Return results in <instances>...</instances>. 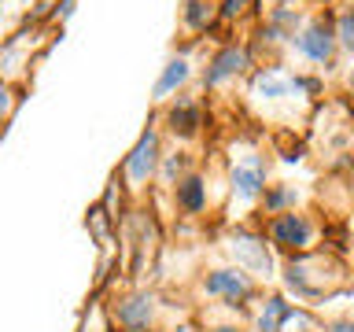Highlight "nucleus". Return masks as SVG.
Instances as JSON below:
<instances>
[{"label": "nucleus", "instance_id": "f257e3e1", "mask_svg": "<svg viewBox=\"0 0 354 332\" xmlns=\"http://www.w3.org/2000/svg\"><path fill=\"white\" fill-rule=\"evenodd\" d=\"M225 248H229V255L236 259V266L243 273L262 277V281H270V277H273V255H270V248H266V237L248 232V229H236L225 240Z\"/></svg>", "mask_w": 354, "mask_h": 332}, {"label": "nucleus", "instance_id": "f03ea898", "mask_svg": "<svg viewBox=\"0 0 354 332\" xmlns=\"http://www.w3.org/2000/svg\"><path fill=\"white\" fill-rule=\"evenodd\" d=\"M159 133H155V126H148L137 137V144H133V151L126 155V163H122V174H126L129 188H144L151 181L155 174H159Z\"/></svg>", "mask_w": 354, "mask_h": 332}, {"label": "nucleus", "instance_id": "7ed1b4c3", "mask_svg": "<svg viewBox=\"0 0 354 332\" xmlns=\"http://www.w3.org/2000/svg\"><path fill=\"white\" fill-rule=\"evenodd\" d=\"M203 292L210 299L229 303V306H243L254 299V281H251V273L240 270V266H225V270H210L203 277Z\"/></svg>", "mask_w": 354, "mask_h": 332}, {"label": "nucleus", "instance_id": "20e7f679", "mask_svg": "<svg viewBox=\"0 0 354 332\" xmlns=\"http://www.w3.org/2000/svg\"><path fill=\"white\" fill-rule=\"evenodd\" d=\"M295 48H299V55L303 59H310V63H332V55H336V26H328L325 19H310L303 30L295 33Z\"/></svg>", "mask_w": 354, "mask_h": 332}, {"label": "nucleus", "instance_id": "39448f33", "mask_svg": "<svg viewBox=\"0 0 354 332\" xmlns=\"http://www.w3.org/2000/svg\"><path fill=\"white\" fill-rule=\"evenodd\" d=\"M270 240L284 251H306L314 243V221L299 210H288V214H273L270 218Z\"/></svg>", "mask_w": 354, "mask_h": 332}, {"label": "nucleus", "instance_id": "423d86ee", "mask_svg": "<svg viewBox=\"0 0 354 332\" xmlns=\"http://www.w3.org/2000/svg\"><path fill=\"white\" fill-rule=\"evenodd\" d=\"M248 66H251V52L243 48V44H225V48L210 59L207 74H203V85L207 89H218V85L232 82V77H240Z\"/></svg>", "mask_w": 354, "mask_h": 332}, {"label": "nucleus", "instance_id": "0eeeda50", "mask_svg": "<svg viewBox=\"0 0 354 332\" xmlns=\"http://www.w3.org/2000/svg\"><path fill=\"white\" fill-rule=\"evenodd\" d=\"M115 321L122 325V332H151L155 321V299L151 292H133L115 306Z\"/></svg>", "mask_w": 354, "mask_h": 332}, {"label": "nucleus", "instance_id": "6e6552de", "mask_svg": "<svg viewBox=\"0 0 354 332\" xmlns=\"http://www.w3.org/2000/svg\"><path fill=\"white\" fill-rule=\"evenodd\" d=\"M266 163H262V155H248L243 163L232 166V192H236L243 203H251V199H259L266 196Z\"/></svg>", "mask_w": 354, "mask_h": 332}, {"label": "nucleus", "instance_id": "1a4fd4ad", "mask_svg": "<svg viewBox=\"0 0 354 332\" xmlns=\"http://www.w3.org/2000/svg\"><path fill=\"white\" fill-rule=\"evenodd\" d=\"M292 321H306V314H303V310H295L284 295H270L262 303L259 317H254V332H284Z\"/></svg>", "mask_w": 354, "mask_h": 332}, {"label": "nucleus", "instance_id": "9d476101", "mask_svg": "<svg viewBox=\"0 0 354 332\" xmlns=\"http://www.w3.org/2000/svg\"><path fill=\"white\" fill-rule=\"evenodd\" d=\"M292 93H299V77H292L281 66H266V71L251 77V96H259V100H281Z\"/></svg>", "mask_w": 354, "mask_h": 332}, {"label": "nucleus", "instance_id": "9b49d317", "mask_svg": "<svg viewBox=\"0 0 354 332\" xmlns=\"http://www.w3.org/2000/svg\"><path fill=\"white\" fill-rule=\"evenodd\" d=\"M166 126H170L174 137H196L199 126H203V111H199V100H192V96H177L174 107L166 111Z\"/></svg>", "mask_w": 354, "mask_h": 332}, {"label": "nucleus", "instance_id": "f8f14e48", "mask_svg": "<svg viewBox=\"0 0 354 332\" xmlns=\"http://www.w3.org/2000/svg\"><path fill=\"white\" fill-rule=\"evenodd\" d=\"M174 203L181 214H203L207 207V181L199 174H185L181 181L174 185Z\"/></svg>", "mask_w": 354, "mask_h": 332}, {"label": "nucleus", "instance_id": "ddd939ff", "mask_svg": "<svg viewBox=\"0 0 354 332\" xmlns=\"http://www.w3.org/2000/svg\"><path fill=\"white\" fill-rule=\"evenodd\" d=\"M188 74H192V63H188L185 55H174V59L162 66L159 82H155V100H166V96H174L177 89H181V85L188 82Z\"/></svg>", "mask_w": 354, "mask_h": 332}, {"label": "nucleus", "instance_id": "4468645a", "mask_svg": "<svg viewBox=\"0 0 354 332\" xmlns=\"http://www.w3.org/2000/svg\"><path fill=\"white\" fill-rule=\"evenodd\" d=\"M295 199H299V192L292 185H270L262 203H266V214H288V210H295Z\"/></svg>", "mask_w": 354, "mask_h": 332}, {"label": "nucleus", "instance_id": "2eb2a0df", "mask_svg": "<svg viewBox=\"0 0 354 332\" xmlns=\"http://www.w3.org/2000/svg\"><path fill=\"white\" fill-rule=\"evenodd\" d=\"M181 19H185L188 30H207L210 22H214V4H210V0H185Z\"/></svg>", "mask_w": 354, "mask_h": 332}, {"label": "nucleus", "instance_id": "dca6fc26", "mask_svg": "<svg viewBox=\"0 0 354 332\" xmlns=\"http://www.w3.org/2000/svg\"><path fill=\"white\" fill-rule=\"evenodd\" d=\"M185 174H188V155H185V151L162 155V163H159V177H162V185H177Z\"/></svg>", "mask_w": 354, "mask_h": 332}, {"label": "nucleus", "instance_id": "f3484780", "mask_svg": "<svg viewBox=\"0 0 354 332\" xmlns=\"http://www.w3.org/2000/svg\"><path fill=\"white\" fill-rule=\"evenodd\" d=\"M336 41H339L347 52H354V4L343 8V15L336 19Z\"/></svg>", "mask_w": 354, "mask_h": 332}, {"label": "nucleus", "instance_id": "a211bd4d", "mask_svg": "<svg viewBox=\"0 0 354 332\" xmlns=\"http://www.w3.org/2000/svg\"><path fill=\"white\" fill-rule=\"evenodd\" d=\"M243 4H248V0H225V4H221V19H236L243 11Z\"/></svg>", "mask_w": 354, "mask_h": 332}, {"label": "nucleus", "instance_id": "6ab92c4d", "mask_svg": "<svg viewBox=\"0 0 354 332\" xmlns=\"http://www.w3.org/2000/svg\"><path fill=\"white\" fill-rule=\"evenodd\" d=\"M325 332H354V321L336 317V321H328V325H325Z\"/></svg>", "mask_w": 354, "mask_h": 332}, {"label": "nucleus", "instance_id": "aec40b11", "mask_svg": "<svg viewBox=\"0 0 354 332\" xmlns=\"http://www.w3.org/2000/svg\"><path fill=\"white\" fill-rule=\"evenodd\" d=\"M74 4H77V0H59V8H55V15H59V19H71V15H74Z\"/></svg>", "mask_w": 354, "mask_h": 332}, {"label": "nucleus", "instance_id": "412c9836", "mask_svg": "<svg viewBox=\"0 0 354 332\" xmlns=\"http://www.w3.org/2000/svg\"><path fill=\"white\" fill-rule=\"evenodd\" d=\"M210 332H240V329H232V325H218V329H210Z\"/></svg>", "mask_w": 354, "mask_h": 332}, {"label": "nucleus", "instance_id": "4be33fe9", "mask_svg": "<svg viewBox=\"0 0 354 332\" xmlns=\"http://www.w3.org/2000/svg\"><path fill=\"white\" fill-rule=\"evenodd\" d=\"M351 89H354V71H351Z\"/></svg>", "mask_w": 354, "mask_h": 332}]
</instances>
